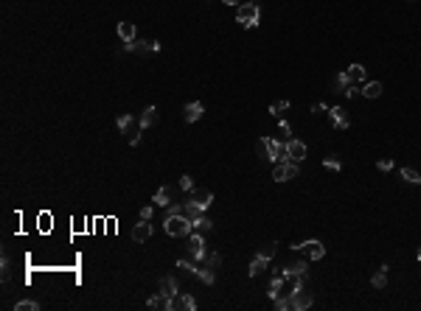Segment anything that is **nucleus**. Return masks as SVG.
Listing matches in <instances>:
<instances>
[{
  "label": "nucleus",
  "mask_w": 421,
  "mask_h": 311,
  "mask_svg": "<svg viewBox=\"0 0 421 311\" xmlns=\"http://www.w3.org/2000/svg\"><path fill=\"white\" fill-rule=\"evenodd\" d=\"M258 17H261L258 3H242V6L236 8V22H239L242 28H247V31L258 26Z\"/></svg>",
  "instance_id": "obj_1"
},
{
  "label": "nucleus",
  "mask_w": 421,
  "mask_h": 311,
  "mask_svg": "<svg viewBox=\"0 0 421 311\" xmlns=\"http://www.w3.org/2000/svg\"><path fill=\"white\" fill-rule=\"evenodd\" d=\"M166 222V233L172 236V238H188L194 233V224L186 219V216H172V219H163Z\"/></svg>",
  "instance_id": "obj_2"
},
{
  "label": "nucleus",
  "mask_w": 421,
  "mask_h": 311,
  "mask_svg": "<svg viewBox=\"0 0 421 311\" xmlns=\"http://www.w3.org/2000/svg\"><path fill=\"white\" fill-rule=\"evenodd\" d=\"M300 174L298 163H292V160H284V163H275V168H272V180L275 182H289V180H295Z\"/></svg>",
  "instance_id": "obj_3"
},
{
  "label": "nucleus",
  "mask_w": 421,
  "mask_h": 311,
  "mask_svg": "<svg viewBox=\"0 0 421 311\" xmlns=\"http://www.w3.org/2000/svg\"><path fill=\"white\" fill-rule=\"evenodd\" d=\"M188 252H191V258L197 264H202L208 258V250H205V238H202V233H191L188 236Z\"/></svg>",
  "instance_id": "obj_4"
},
{
  "label": "nucleus",
  "mask_w": 421,
  "mask_h": 311,
  "mask_svg": "<svg viewBox=\"0 0 421 311\" xmlns=\"http://www.w3.org/2000/svg\"><path fill=\"white\" fill-rule=\"evenodd\" d=\"M267 148H270V163H284L289 160V148H286V140H272V138H264Z\"/></svg>",
  "instance_id": "obj_5"
},
{
  "label": "nucleus",
  "mask_w": 421,
  "mask_h": 311,
  "mask_svg": "<svg viewBox=\"0 0 421 311\" xmlns=\"http://www.w3.org/2000/svg\"><path fill=\"white\" fill-rule=\"evenodd\" d=\"M289 297H292V311H306L309 306L314 303L312 292H306V286H303V289H295V292H289Z\"/></svg>",
  "instance_id": "obj_6"
},
{
  "label": "nucleus",
  "mask_w": 421,
  "mask_h": 311,
  "mask_svg": "<svg viewBox=\"0 0 421 311\" xmlns=\"http://www.w3.org/2000/svg\"><path fill=\"white\" fill-rule=\"evenodd\" d=\"M300 252L306 255V261H320L323 255H326V247H323L317 238H312V241H303V250Z\"/></svg>",
  "instance_id": "obj_7"
},
{
  "label": "nucleus",
  "mask_w": 421,
  "mask_h": 311,
  "mask_svg": "<svg viewBox=\"0 0 421 311\" xmlns=\"http://www.w3.org/2000/svg\"><path fill=\"white\" fill-rule=\"evenodd\" d=\"M328 118H331V126L340 129V132L351 126V120H348V115H345L343 106H331V110H328Z\"/></svg>",
  "instance_id": "obj_8"
},
{
  "label": "nucleus",
  "mask_w": 421,
  "mask_h": 311,
  "mask_svg": "<svg viewBox=\"0 0 421 311\" xmlns=\"http://www.w3.org/2000/svg\"><path fill=\"white\" fill-rule=\"evenodd\" d=\"M286 148H289V160H292V163H303V160H306V143L303 140H286Z\"/></svg>",
  "instance_id": "obj_9"
},
{
  "label": "nucleus",
  "mask_w": 421,
  "mask_h": 311,
  "mask_svg": "<svg viewBox=\"0 0 421 311\" xmlns=\"http://www.w3.org/2000/svg\"><path fill=\"white\" fill-rule=\"evenodd\" d=\"M152 238V224H149V219H141L135 227H132V241L135 244H143V241H149Z\"/></svg>",
  "instance_id": "obj_10"
},
{
  "label": "nucleus",
  "mask_w": 421,
  "mask_h": 311,
  "mask_svg": "<svg viewBox=\"0 0 421 311\" xmlns=\"http://www.w3.org/2000/svg\"><path fill=\"white\" fill-rule=\"evenodd\" d=\"M180 308V311H194L197 308V300H194L191 294H186V292H177V294L172 297V311Z\"/></svg>",
  "instance_id": "obj_11"
},
{
  "label": "nucleus",
  "mask_w": 421,
  "mask_h": 311,
  "mask_svg": "<svg viewBox=\"0 0 421 311\" xmlns=\"http://www.w3.org/2000/svg\"><path fill=\"white\" fill-rule=\"evenodd\" d=\"M202 112H205V106H202L200 101H191V104L183 106V118H186V124H197V120L202 118Z\"/></svg>",
  "instance_id": "obj_12"
},
{
  "label": "nucleus",
  "mask_w": 421,
  "mask_h": 311,
  "mask_svg": "<svg viewBox=\"0 0 421 311\" xmlns=\"http://www.w3.org/2000/svg\"><path fill=\"white\" fill-rule=\"evenodd\" d=\"M284 283H286L284 272H281V269H275V275H272L270 286H267V294H270L272 300H275V297H281V294H284Z\"/></svg>",
  "instance_id": "obj_13"
},
{
  "label": "nucleus",
  "mask_w": 421,
  "mask_h": 311,
  "mask_svg": "<svg viewBox=\"0 0 421 311\" xmlns=\"http://www.w3.org/2000/svg\"><path fill=\"white\" fill-rule=\"evenodd\" d=\"M281 272H284V278H286V280H292V278H300V275H306V272H309V261H295V264H286V266L281 269Z\"/></svg>",
  "instance_id": "obj_14"
},
{
  "label": "nucleus",
  "mask_w": 421,
  "mask_h": 311,
  "mask_svg": "<svg viewBox=\"0 0 421 311\" xmlns=\"http://www.w3.org/2000/svg\"><path fill=\"white\" fill-rule=\"evenodd\" d=\"M191 199L202 208V210H208V208H211V202H214V194L208 191V188H194V191H191Z\"/></svg>",
  "instance_id": "obj_15"
},
{
  "label": "nucleus",
  "mask_w": 421,
  "mask_h": 311,
  "mask_svg": "<svg viewBox=\"0 0 421 311\" xmlns=\"http://www.w3.org/2000/svg\"><path fill=\"white\" fill-rule=\"evenodd\" d=\"M183 216H186V219H188V222H191V224H194V222H197V219H202V216H205V210H202V208L197 205V202H194V199H188L186 205H183Z\"/></svg>",
  "instance_id": "obj_16"
},
{
  "label": "nucleus",
  "mask_w": 421,
  "mask_h": 311,
  "mask_svg": "<svg viewBox=\"0 0 421 311\" xmlns=\"http://www.w3.org/2000/svg\"><path fill=\"white\" fill-rule=\"evenodd\" d=\"M124 50H129V54H155V42L132 40V42H127V45H124Z\"/></svg>",
  "instance_id": "obj_17"
},
{
  "label": "nucleus",
  "mask_w": 421,
  "mask_h": 311,
  "mask_svg": "<svg viewBox=\"0 0 421 311\" xmlns=\"http://www.w3.org/2000/svg\"><path fill=\"white\" fill-rule=\"evenodd\" d=\"M118 36H121V42H132V40H138V31L132 22H118Z\"/></svg>",
  "instance_id": "obj_18"
},
{
  "label": "nucleus",
  "mask_w": 421,
  "mask_h": 311,
  "mask_svg": "<svg viewBox=\"0 0 421 311\" xmlns=\"http://www.w3.org/2000/svg\"><path fill=\"white\" fill-rule=\"evenodd\" d=\"M146 306H149V308H166V311H172V297H163L160 292H157V294H152L149 300H146Z\"/></svg>",
  "instance_id": "obj_19"
},
{
  "label": "nucleus",
  "mask_w": 421,
  "mask_h": 311,
  "mask_svg": "<svg viewBox=\"0 0 421 311\" xmlns=\"http://www.w3.org/2000/svg\"><path fill=\"white\" fill-rule=\"evenodd\" d=\"M152 202L160 208H169L172 205V191H169V185H163V188H157V194L152 196Z\"/></svg>",
  "instance_id": "obj_20"
},
{
  "label": "nucleus",
  "mask_w": 421,
  "mask_h": 311,
  "mask_svg": "<svg viewBox=\"0 0 421 311\" xmlns=\"http://www.w3.org/2000/svg\"><path fill=\"white\" fill-rule=\"evenodd\" d=\"M387 264H382V269H379V272H373V278H371V286L373 289H385L387 286Z\"/></svg>",
  "instance_id": "obj_21"
},
{
  "label": "nucleus",
  "mask_w": 421,
  "mask_h": 311,
  "mask_svg": "<svg viewBox=\"0 0 421 311\" xmlns=\"http://www.w3.org/2000/svg\"><path fill=\"white\" fill-rule=\"evenodd\" d=\"M160 294L163 297H174L177 294V280H174V278H160Z\"/></svg>",
  "instance_id": "obj_22"
},
{
  "label": "nucleus",
  "mask_w": 421,
  "mask_h": 311,
  "mask_svg": "<svg viewBox=\"0 0 421 311\" xmlns=\"http://www.w3.org/2000/svg\"><path fill=\"white\" fill-rule=\"evenodd\" d=\"M351 84H354V82H351L348 73L343 70V73H337V76H334V84H331V90H334V92H345Z\"/></svg>",
  "instance_id": "obj_23"
},
{
  "label": "nucleus",
  "mask_w": 421,
  "mask_h": 311,
  "mask_svg": "<svg viewBox=\"0 0 421 311\" xmlns=\"http://www.w3.org/2000/svg\"><path fill=\"white\" fill-rule=\"evenodd\" d=\"M267 264H270V261H267L264 255H256V258L250 261V278H258L267 269Z\"/></svg>",
  "instance_id": "obj_24"
},
{
  "label": "nucleus",
  "mask_w": 421,
  "mask_h": 311,
  "mask_svg": "<svg viewBox=\"0 0 421 311\" xmlns=\"http://www.w3.org/2000/svg\"><path fill=\"white\" fill-rule=\"evenodd\" d=\"M155 124H157V106H146L143 115H141V126L149 129V126H155Z\"/></svg>",
  "instance_id": "obj_25"
},
{
  "label": "nucleus",
  "mask_w": 421,
  "mask_h": 311,
  "mask_svg": "<svg viewBox=\"0 0 421 311\" xmlns=\"http://www.w3.org/2000/svg\"><path fill=\"white\" fill-rule=\"evenodd\" d=\"M382 90H385V87H382V82H368V84L362 87V96H365V98H379V96H382Z\"/></svg>",
  "instance_id": "obj_26"
},
{
  "label": "nucleus",
  "mask_w": 421,
  "mask_h": 311,
  "mask_svg": "<svg viewBox=\"0 0 421 311\" xmlns=\"http://www.w3.org/2000/svg\"><path fill=\"white\" fill-rule=\"evenodd\" d=\"M135 124H138V120L132 118V115H129V112H124V115H118V118H115V126L121 129L124 134H127L129 129H132V126H135Z\"/></svg>",
  "instance_id": "obj_27"
},
{
  "label": "nucleus",
  "mask_w": 421,
  "mask_h": 311,
  "mask_svg": "<svg viewBox=\"0 0 421 311\" xmlns=\"http://www.w3.org/2000/svg\"><path fill=\"white\" fill-rule=\"evenodd\" d=\"M197 278H200L205 286H214V283H216V272L211 266H200V269H197Z\"/></svg>",
  "instance_id": "obj_28"
},
{
  "label": "nucleus",
  "mask_w": 421,
  "mask_h": 311,
  "mask_svg": "<svg viewBox=\"0 0 421 311\" xmlns=\"http://www.w3.org/2000/svg\"><path fill=\"white\" fill-rule=\"evenodd\" d=\"M399 177L404 180V182H410V185H421V174L415 168H401Z\"/></svg>",
  "instance_id": "obj_29"
},
{
  "label": "nucleus",
  "mask_w": 421,
  "mask_h": 311,
  "mask_svg": "<svg viewBox=\"0 0 421 311\" xmlns=\"http://www.w3.org/2000/svg\"><path fill=\"white\" fill-rule=\"evenodd\" d=\"M345 73H348V78L354 82V84H359V82H365V68H362V64H351V68H348Z\"/></svg>",
  "instance_id": "obj_30"
},
{
  "label": "nucleus",
  "mask_w": 421,
  "mask_h": 311,
  "mask_svg": "<svg viewBox=\"0 0 421 311\" xmlns=\"http://www.w3.org/2000/svg\"><path fill=\"white\" fill-rule=\"evenodd\" d=\"M211 227H214V222L208 219V216H202V219H197V222H194V230H197V233H202V236H205V233H211Z\"/></svg>",
  "instance_id": "obj_31"
},
{
  "label": "nucleus",
  "mask_w": 421,
  "mask_h": 311,
  "mask_svg": "<svg viewBox=\"0 0 421 311\" xmlns=\"http://www.w3.org/2000/svg\"><path fill=\"white\" fill-rule=\"evenodd\" d=\"M141 132H143V126H141V120H138L135 126H132V129L127 132V138H129V146H138V143H141Z\"/></svg>",
  "instance_id": "obj_32"
},
{
  "label": "nucleus",
  "mask_w": 421,
  "mask_h": 311,
  "mask_svg": "<svg viewBox=\"0 0 421 311\" xmlns=\"http://www.w3.org/2000/svg\"><path fill=\"white\" fill-rule=\"evenodd\" d=\"M275 308L278 311H292V297H289V292L281 297H275Z\"/></svg>",
  "instance_id": "obj_33"
},
{
  "label": "nucleus",
  "mask_w": 421,
  "mask_h": 311,
  "mask_svg": "<svg viewBox=\"0 0 421 311\" xmlns=\"http://www.w3.org/2000/svg\"><path fill=\"white\" fill-rule=\"evenodd\" d=\"M15 311H40V303L37 300H17Z\"/></svg>",
  "instance_id": "obj_34"
},
{
  "label": "nucleus",
  "mask_w": 421,
  "mask_h": 311,
  "mask_svg": "<svg viewBox=\"0 0 421 311\" xmlns=\"http://www.w3.org/2000/svg\"><path fill=\"white\" fill-rule=\"evenodd\" d=\"M275 252H278V244H275V241H270V244H264V247L258 250V255H264L267 261H272V258H275Z\"/></svg>",
  "instance_id": "obj_35"
},
{
  "label": "nucleus",
  "mask_w": 421,
  "mask_h": 311,
  "mask_svg": "<svg viewBox=\"0 0 421 311\" xmlns=\"http://www.w3.org/2000/svg\"><path fill=\"white\" fill-rule=\"evenodd\" d=\"M205 266H211L216 272V269L222 266V255L219 252H208V258H205Z\"/></svg>",
  "instance_id": "obj_36"
},
{
  "label": "nucleus",
  "mask_w": 421,
  "mask_h": 311,
  "mask_svg": "<svg viewBox=\"0 0 421 311\" xmlns=\"http://www.w3.org/2000/svg\"><path fill=\"white\" fill-rule=\"evenodd\" d=\"M286 110H289V101H275V104L270 106V112L275 115V118H281V115H284Z\"/></svg>",
  "instance_id": "obj_37"
},
{
  "label": "nucleus",
  "mask_w": 421,
  "mask_h": 311,
  "mask_svg": "<svg viewBox=\"0 0 421 311\" xmlns=\"http://www.w3.org/2000/svg\"><path fill=\"white\" fill-rule=\"evenodd\" d=\"M323 166H326L328 171H343V163H340L337 157H326V160H323Z\"/></svg>",
  "instance_id": "obj_38"
},
{
  "label": "nucleus",
  "mask_w": 421,
  "mask_h": 311,
  "mask_svg": "<svg viewBox=\"0 0 421 311\" xmlns=\"http://www.w3.org/2000/svg\"><path fill=\"white\" fill-rule=\"evenodd\" d=\"M180 188L188 191V194L194 191V177H191V174H183V177H180Z\"/></svg>",
  "instance_id": "obj_39"
},
{
  "label": "nucleus",
  "mask_w": 421,
  "mask_h": 311,
  "mask_svg": "<svg viewBox=\"0 0 421 311\" xmlns=\"http://www.w3.org/2000/svg\"><path fill=\"white\" fill-rule=\"evenodd\" d=\"M172 216H183V205H180V202L166 208V219H172Z\"/></svg>",
  "instance_id": "obj_40"
},
{
  "label": "nucleus",
  "mask_w": 421,
  "mask_h": 311,
  "mask_svg": "<svg viewBox=\"0 0 421 311\" xmlns=\"http://www.w3.org/2000/svg\"><path fill=\"white\" fill-rule=\"evenodd\" d=\"M256 148H258V157H261V160H270V148H267L264 138H261V140L256 143Z\"/></svg>",
  "instance_id": "obj_41"
},
{
  "label": "nucleus",
  "mask_w": 421,
  "mask_h": 311,
  "mask_svg": "<svg viewBox=\"0 0 421 311\" xmlns=\"http://www.w3.org/2000/svg\"><path fill=\"white\" fill-rule=\"evenodd\" d=\"M278 129H281V134H284V140H292V126H289L286 120H278Z\"/></svg>",
  "instance_id": "obj_42"
},
{
  "label": "nucleus",
  "mask_w": 421,
  "mask_h": 311,
  "mask_svg": "<svg viewBox=\"0 0 421 311\" xmlns=\"http://www.w3.org/2000/svg\"><path fill=\"white\" fill-rule=\"evenodd\" d=\"M376 168H379V171H385V174H387V171H393V160H390V157H382V160L376 163Z\"/></svg>",
  "instance_id": "obj_43"
},
{
  "label": "nucleus",
  "mask_w": 421,
  "mask_h": 311,
  "mask_svg": "<svg viewBox=\"0 0 421 311\" xmlns=\"http://www.w3.org/2000/svg\"><path fill=\"white\" fill-rule=\"evenodd\" d=\"M343 96H345V98H357V96H362V90H357V84H351Z\"/></svg>",
  "instance_id": "obj_44"
},
{
  "label": "nucleus",
  "mask_w": 421,
  "mask_h": 311,
  "mask_svg": "<svg viewBox=\"0 0 421 311\" xmlns=\"http://www.w3.org/2000/svg\"><path fill=\"white\" fill-rule=\"evenodd\" d=\"M152 213H155V210H152V205L141 208V219H152Z\"/></svg>",
  "instance_id": "obj_45"
},
{
  "label": "nucleus",
  "mask_w": 421,
  "mask_h": 311,
  "mask_svg": "<svg viewBox=\"0 0 421 311\" xmlns=\"http://www.w3.org/2000/svg\"><path fill=\"white\" fill-rule=\"evenodd\" d=\"M312 112H328V106H326V104H314Z\"/></svg>",
  "instance_id": "obj_46"
},
{
  "label": "nucleus",
  "mask_w": 421,
  "mask_h": 311,
  "mask_svg": "<svg viewBox=\"0 0 421 311\" xmlns=\"http://www.w3.org/2000/svg\"><path fill=\"white\" fill-rule=\"evenodd\" d=\"M9 278V258H3V280Z\"/></svg>",
  "instance_id": "obj_47"
},
{
  "label": "nucleus",
  "mask_w": 421,
  "mask_h": 311,
  "mask_svg": "<svg viewBox=\"0 0 421 311\" xmlns=\"http://www.w3.org/2000/svg\"><path fill=\"white\" fill-rule=\"evenodd\" d=\"M222 3H228V6H242V0H222Z\"/></svg>",
  "instance_id": "obj_48"
},
{
  "label": "nucleus",
  "mask_w": 421,
  "mask_h": 311,
  "mask_svg": "<svg viewBox=\"0 0 421 311\" xmlns=\"http://www.w3.org/2000/svg\"><path fill=\"white\" fill-rule=\"evenodd\" d=\"M415 258H418V261H421V250H418V255H415Z\"/></svg>",
  "instance_id": "obj_49"
},
{
  "label": "nucleus",
  "mask_w": 421,
  "mask_h": 311,
  "mask_svg": "<svg viewBox=\"0 0 421 311\" xmlns=\"http://www.w3.org/2000/svg\"><path fill=\"white\" fill-rule=\"evenodd\" d=\"M250 3H258V0H250Z\"/></svg>",
  "instance_id": "obj_50"
}]
</instances>
